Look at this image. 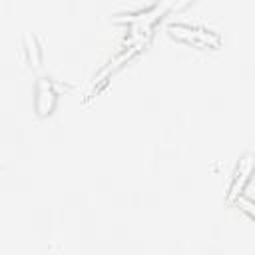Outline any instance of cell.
Masks as SVG:
<instances>
[{"label": "cell", "mask_w": 255, "mask_h": 255, "mask_svg": "<svg viewBox=\"0 0 255 255\" xmlns=\"http://www.w3.org/2000/svg\"><path fill=\"white\" fill-rule=\"evenodd\" d=\"M169 34L175 40H181L185 44L199 46V48H217L221 44V38L215 32L201 30V28H191V26H185V24H173V26H169Z\"/></svg>", "instance_id": "6da1fadb"}, {"label": "cell", "mask_w": 255, "mask_h": 255, "mask_svg": "<svg viewBox=\"0 0 255 255\" xmlns=\"http://www.w3.org/2000/svg\"><path fill=\"white\" fill-rule=\"evenodd\" d=\"M253 171H255V157H253V153H245L239 159L237 169L233 173V181H231V187H229V201L237 199L243 193V189H245L247 181L251 179Z\"/></svg>", "instance_id": "7a4b0ae2"}, {"label": "cell", "mask_w": 255, "mask_h": 255, "mask_svg": "<svg viewBox=\"0 0 255 255\" xmlns=\"http://www.w3.org/2000/svg\"><path fill=\"white\" fill-rule=\"evenodd\" d=\"M56 106V92L50 80L40 78L38 86H36V110L40 116H46L54 110Z\"/></svg>", "instance_id": "3957f363"}, {"label": "cell", "mask_w": 255, "mask_h": 255, "mask_svg": "<svg viewBox=\"0 0 255 255\" xmlns=\"http://www.w3.org/2000/svg\"><path fill=\"white\" fill-rule=\"evenodd\" d=\"M187 2H191V0H161V4L153 10V14H155V18H157L159 14H163V12H167V10H179V8H183Z\"/></svg>", "instance_id": "277c9868"}, {"label": "cell", "mask_w": 255, "mask_h": 255, "mask_svg": "<svg viewBox=\"0 0 255 255\" xmlns=\"http://www.w3.org/2000/svg\"><path fill=\"white\" fill-rule=\"evenodd\" d=\"M26 50H28V56H30V60H32V64L34 66H38V62H40V52H38V46H36V40H34V36H30V34H26Z\"/></svg>", "instance_id": "5b68a950"}, {"label": "cell", "mask_w": 255, "mask_h": 255, "mask_svg": "<svg viewBox=\"0 0 255 255\" xmlns=\"http://www.w3.org/2000/svg\"><path fill=\"white\" fill-rule=\"evenodd\" d=\"M235 201H237L239 209H241L243 213H247V215L255 221V201H251V199H247V197H243V195H239Z\"/></svg>", "instance_id": "8992f818"}]
</instances>
